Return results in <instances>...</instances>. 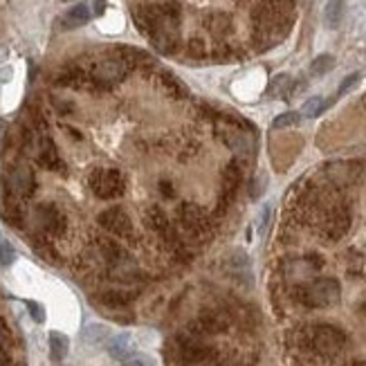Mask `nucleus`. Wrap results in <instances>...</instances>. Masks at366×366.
Returning <instances> with one entry per match:
<instances>
[{"label": "nucleus", "mask_w": 366, "mask_h": 366, "mask_svg": "<svg viewBox=\"0 0 366 366\" xmlns=\"http://www.w3.org/2000/svg\"><path fill=\"white\" fill-rule=\"evenodd\" d=\"M36 191V173L25 160H12L3 173V196L0 201L25 203Z\"/></svg>", "instance_id": "obj_1"}, {"label": "nucleus", "mask_w": 366, "mask_h": 366, "mask_svg": "<svg viewBox=\"0 0 366 366\" xmlns=\"http://www.w3.org/2000/svg\"><path fill=\"white\" fill-rule=\"evenodd\" d=\"M90 21V10H88V5H74L70 12H65L63 16V25L68 30H74V27H81V25H86Z\"/></svg>", "instance_id": "obj_2"}, {"label": "nucleus", "mask_w": 366, "mask_h": 366, "mask_svg": "<svg viewBox=\"0 0 366 366\" xmlns=\"http://www.w3.org/2000/svg\"><path fill=\"white\" fill-rule=\"evenodd\" d=\"M344 19V0H328L326 7H323V21H326L328 27L335 30Z\"/></svg>", "instance_id": "obj_3"}, {"label": "nucleus", "mask_w": 366, "mask_h": 366, "mask_svg": "<svg viewBox=\"0 0 366 366\" xmlns=\"http://www.w3.org/2000/svg\"><path fill=\"white\" fill-rule=\"evenodd\" d=\"M68 337L61 335V332H49V353H52V360H63L68 355Z\"/></svg>", "instance_id": "obj_4"}, {"label": "nucleus", "mask_w": 366, "mask_h": 366, "mask_svg": "<svg viewBox=\"0 0 366 366\" xmlns=\"http://www.w3.org/2000/svg\"><path fill=\"white\" fill-rule=\"evenodd\" d=\"M332 68H335V56L332 54H319L317 59L310 63V72L314 77H321V74L330 72Z\"/></svg>", "instance_id": "obj_5"}, {"label": "nucleus", "mask_w": 366, "mask_h": 366, "mask_svg": "<svg viewBox=\"0 0 366 366\" xmlns=\"http://www.w3.org/2000/svg\"><path fill=\"white\" fill-rule=\"evenodd\" d=\"M270 95H281L284 99L290 97V77L288 74H279V77L272 79V86L268 88Z\"/></svg>", "instance_id": "obj_6"}, {"label": "nucleus", "mask_w": 366, "mask_h": 366, "mask_svg": "<svg viewBox=\"0 0 366 366\" xmlns=\"http://www.w3.org/2000/svg\"><path fill=\"white\" fill-rule=\"evenodd\" d=\"M328 104L323 102L321 97H312V99H308V102L304 104V115L306 117H317V115H321L323 113V108H326Z\"/></svg>", "instance_id": "obj_7"}, {"label": "nucleus", "mask_w": 366, "mask_h": 366, "mask_svg": "<svg viewBox=\"0 0 366 366\" xmlns=\"http://www.w3.org/2000/svg\"><path fill=\"white\" fill-rule=\"evenodd\" d=\"M52 106H54L56 113L63 115V117L77 113V106H74V102H70V99H63V97H52Z\"/></svg>", "instance_id": "obj_8"}, {"label": "nucleus", "mask_w": 366, "mask_h": 366, "mask_svg": "<svg viewBox=\"0 0 366 366\" xmlns=\"http://www.w3.org/2000/svg\"><path fill=\"white\" fill-rule=\"evenodd\" d=\"M124 366H155L151 357H146L144 353H135V351H130L126 357L122 360Z\"/></svg>", "instance_id": "obj_9"}, {"label": "nucleus", "mask_w": 366, "mask_h": 366, "mask_svg": "<svg viewBox=\"0 0 366 366\" xmlns=\"http://www.w3.org/2000/svg\"><path fill=\"white\" fill-rule=\"evenodd\" d=\"M299 122H301V115L299 113H284L272 122V126L274 128H288V126H297Z\"/></svg>", "instance_id": "obj_10"}, {"label": "nucleus", "mask_w": 366, "mask_h": 366, "mask_svg": "<svg viewBox=\"0 0 366 366\" xmlns=\"http://www.w3.org/2000/svg\"><path fill=\"white\" fill-rule=\"evenodd\" d=\"M16 259V252H14V247L7 243V240H0V265H12Z\"/></svg>", "instance_id": "obj_11"}, {"label": "nucleus", "mask_w": 366, "mask_h": 366, "mask_svg": "<svg viewBox=\"0 0 366 366\" xmlns=\"http://www.w3.org/2000/svg\"><path fill=\"white\" fill-rule=\"evenodd\" d=\"M357 81H360V74H357V72H355V74H348V77H346V79L342 81V86H339V90H337V95H339V97H342V95H346V93H348V90H351V88L355 86V83H357Z\"/></svg>", "instance_id": "obj_12"}, {"label": "nucleus", "mask_w": 366, "mask_h": 366, "mask_svg": "<svg viewBox=\"0 0 366 366\" xmlns=\"http://www.w3.org/2000/svg\"><path fill=\"white\" fill-rule=\"evenodd\" d=\"M27 310H30V314H32V319L34 321H43L45 319V312H43V308H41L36 301H27Z\"/></svg>", "instance_id": "obj_13"}, {"label": "nucleus", "mask_w": 366, "mask_h": 366, "mask_svg": "<svg viewBox=\"0 0 366 366\" xmlns=\"http://www.w3.org/2000/svg\"><path fill=\"white\" fill-rule=\"evenodd\" d=\"M104 5H106L104 0H97V3H95V10H97V14H102V12H104Z\"/></svg>", "instance_id": "obj_14"}]
</instances>
